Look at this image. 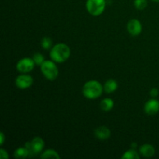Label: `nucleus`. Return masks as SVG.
Returning <instances> with one entry per match:
<instances>
[{
    "mask_svg": "<svg viewBox=\"0 0 159 159\" xmlns=\"http://www.w3.org/2000/svg\"><path fill=\"white\" fill-rule=\"evenodd\" d=\"M71 55V50L65 43H59L51 48L50 57L56 63H63L68 60Z\"/></svg>",
    "mask_w": 159,
    "mask_h": 159,
    "instance_id": "1",
    "label": "nucleus"
},
{
    "mask_svg": "<svg viewBox=\"0 0 159 159\" xmlns=\"http://www.w3.org/2000/svg\"><path fill=\"white\" fill-rule=\"evenodd\" d=\"M103 87L100 82L96 80H90L85 82L82 88V93L89 99H96L102 95Z\"/></svg>",
    "mask_w": 159,
    "mask_h": 159,
    "instance_id": "2",
    "label": "nucleus"
},
{
    "mask_svg": "<svg viewBox=\"0 0 159 159\" xmlns=\"http://www.w3.org/2000/svg\"><path fill=\"white\" fill-rule=\"evenodd\" d=\"M42 74L48 80L54 81L58 76V68L54 61H44L40 65Z\"/></svg>",
    "mask_w": 159,
    "mask_h": 159,
    "instance_id": "3",
    "label": "nucleus"
},
{
    "mask_svg": "<svg viewBox=\"0 0 159 159\" xmlns=\"http://www.w3.org/2000/svg\"><path fill=\"white\" fill-rule=\"evenodd\" d=\"M106 8V0H87L86 9L89 14L98 16L104 12Z\"/></svg>",
    "mask_w": 159,
    "mask_h": 159,
    "instance_id": "4",
    "label": "nucleus"
},
{
    "mask_svg": "<svg viewBox=\"0 0 159 159\" xmlns=\"http://www.w3.org/2000/svg\"><path fill=\"white\" fill-rule=\"evenodd\" d=\"M25 147L29 151L30 156L35 155L42 153V151L44 148V141L40 137H35L32 141L26 142Z\"/></svg>",
    "mask_w": 159,
    "mask_h": 159,
    "instance_id": "5",
    "label": "nucleus"
},
{
    "mask_svg": "<svg viewBox=\"0 0 159 159\" xmlns=\"http://www.w3.org/2000/svg\"><path fill=\"white\" fill-rule=\"evenodd\" d=\"M35 65L36 64L33 60V58L23 57L17 62L16 69L17 71L21 73H28L34 69Z\"/></svg>",
    "mask_w": 159,
    "mask_h": 159,
    "instance_id": "6",
    "label": "nucleus"
},
{
    "mask_svg": "<svg viewBox=\"0 0 159 159\" xmlns=\"http://www.w3.org/2000/svg\"><path fill=\"white\" fill-rule=\"evenodd\" d=\"M33 82H34V79L32 76L26 75V73H22L21 75L17 76L15 81L17 88L21 89L30 88L33 85Z\"/></svg>",
    "mask_w": 159,
    "mask_h": 159,
    "instance_id": "7",
    "label": "nucleus"
},
{
    "mask_svg": "<svg viewBox=\"0 0 159 159\" xmlns=\"http://www.w3.org/2000/svg\"><path fill=\"white\" fill-rule=\"evenodd\" d=\"M127 30L133 37H137L142 31V25L141 22L137 19H132L127 23Z\"/></svg>",
    "mask_w": 159,
    "mask_h": 159,
    "instance_id": "8",
    "label": "nucleus"
},
{
    "mask_svg": "<svg viewBox=\"0 0 159 159\" xmlns=\"http://www.w3.org/2000/svg\"><path fill=\"white\" fill-rule=\"evenodd\" d=\"M144 111L150 116L156 114L159 111V101L155 98L149 99L144 105Z\"/></svg>",
    "mask_w": 159,
    "mask_h": 159,
    "instance_id": "9",
    "label": "nucleus"
},
{
    "mask_svg": "<svg viewBox=\"0 0 159 159\" xmlns=\"http://www.w3.org/2000/svg\"><path fill=\"white\" fill-rule=\"evenodd\" d=\"M111 135V132H110V130L107 127H97V128L95 130V136L99 140H107L109 138Z\"/></svg>",
    "mask_w": 159,
    "mask_h": 159,
    "instance_id": "10",
    "label": "nucleus"
},
{
    "mask_svg": "<svg viewBox=\"0 0 159 159\" xmlns=\"http://www.w3.org/2000/svg\"><path fill=\"white\" fill-rule=\"evenodd\" d=\"M139 152L141 155L146 158H151L153 156L155 153V149L153 145L149 144H145L144 145L141 146L139 149Z\"/></svg>",
    "mask_w": 159,
    "mask_h": 159,
    "instance_id": "11",
    "label": "nucleus"
},
{
    "mask_svg": "<svg viewBox=\"0 0 159 159\" xmlns=\"http://www.w3.org/2000/svg\"><path fill=\"white\" fill-rule=\"evenodd\" d=\"M118 88V84L116 82V80L114 79H110L105 82L103 86L104 91L107 93H114Z\"/></svg>",
    "mask_w": 159,
    "mask_h": 159,
    "instance_id": "12",
    "label": "nucleus"
},
{
    "mask_svg": "<svg viewBox=\"0 0 159 159\" xmlns=\"http://www.w3.org/2000/svg\"><path fill=\"white\" fill-rule=\"evenodd\" d=\"M114 102L110 98H105L100 102V108L102 111L109 112L113 108Z\"/></svg>",
    "mask_w": 159,
    "mask_h": 159,
    "instance_id": "13",
    "label": "nucleus"
},
{
    "mask_svg": "<svg viewBox=\"0 0 159 159\" xmlns=\"http://www.w3.org/2000/svg\"><path fill=\"white\" fill-rule=\"evenodd\" d=\"M40 158H54V159H59L60 158V155H58L56 151L53 150V149H48V150L44 151L42 152L40 155Z\"/></svg>",
    "mask_w": 159,
    "mask_h": 159,
    "instance_id": "14",
    "label": "nucleus"
},
{
    "mask_svg": "<svg viewBox=\"0 0 159 159\" xmlns=\"http://www.w3.org/2000/svg\"><path fill=\"white\" fill-rule=\"evenodd\" d=\"M30 156V152L28 149L25 148H18L14 152V157L16 158H26Z\"/></svg>",
    "mask_w": 159,
    "mask_h": 159,
    "instance_id": "15",
    "label": "nucleus"
},
{
    "mask_svg": "<svg viewBox=\"0 0 159 159\" xmlns=\"http://www.w3.org/2000/svg\"><path fill=\"white\" fill-rule=\"evenodd\" d=\"M122 159H139L140 155L135 149L131 148L127 151L121 157Z\"/></svg>",
    "mask_w": 159,
    "mask_h": 159,
    "instance_id": "16",
    "label": "nucleus"
},
{
    "mask_svg": "<svg viewBox=\"0 0 159 159\" xmlns=\"http://www.w3.org/2000/svg\"><path fill=\"white\" fill-rule=\"evenodd\" d=\"M40 44H41V47L43 48V49L48 50L52 46V40L50 37H45L41 40Z\"/></svg>",
    "mask_w": 159,
    "mask_h": 159,
    "instance_id": "17",
    "label": "nucleus"
},
{
    "mask_svg": "<svg viewBox=\"0 0 159 159\" xmlns=\"http://www.w3.org/2000/svg\"><path fill=\"white\" fill-rule=\"evenodd\" d=\"M135 8L138 10H143L146 8L148 4L147 0H134V2Z\"/></svg>",
    "mask_w": 159,
    "mask_h": 159,
    "instance_id": "18",
    "label": "nucleus"
},
{
    "mask_svg": "<svg viewBox=\"0 0 159 159\" xmlns=\"http://www.w3.org/2000/svg\"><path fill=\"white\" fill-rule=\"evenodd\" d=\"M33 60L35 62L36 65H41L44 62V57L42 54L40 53H36V54H34V57H33Z\"/></svg>",
    "mask_w": 159,
    "mask_h": 159,
    "instance_id": "19",
    "label": "nucleus"
},
{
    "mask_svg": "<svg viewBox=\"0 0 159 159\" xmlns=\"http://www.w3.org/2000/svg\"><path fill=\"white\" fill-rule=\"evenodd\" d=\"M9 156L8 155V152L3 148L0 149V158L1 159H9Z\"/></svg>",
    "mask_w": 159,
    "mask_h": 159,
    "instance_id": "20",
    "label": "nucleus"
},
{
    "mask_svg": "<svg viewBox=\"0 0 159 159\" xmlns=\"http://www.w3.org/2000/svg\"><path fill=\"white\" fill-rule=\"evenodd\" d=\"M158 94H159V90L157 88H153L151 89L150 95L152 97H153V98L157 97V96H158Z\"/></svg>",
    "mask_w": 159,
    "mask_h": 159,
    "instance_id": "21",
    "label": "nucleus"
},
{
    "mask_svg": "<svg viewBox=\"0 0 159 159\" xmlns=\"http://www.w3.org/2000/svg\"><path fill=\"white\" fill-rule=\"evenodd\" d=\"M4 142H5V135L2 132H1V134H0V144L2 145V144H4Z\"/></svg>",
    "mask_w": 159,
    "mask_h": 159,
    "instance_id": "22",
    "label": "nucleus"
},
{
    "mask_svg": "<svg viewBox=\"0 0 159 159\" xmlns=\"http://www.w3.org/2000/svg\"><path fill=\"white\" fill-rule=\"evenodd\" d=\"M131 146H132V148L135 149L137 148V146H138V144H137V143H133V144H131Z\"/></svg>",
    "mask_w": 159,
    "mask_h": 159,
    "instance_id": "23",
    "label": "nucleus"
},
{
    "mask_svg": "<svg viewBox=\"0 0 159 159\" xmlns=\"http://www.w3.org/2000/svg\"><path fill=\"white\" fill-rule=\"evenodd\" d=\"M153 2H159V0H152Z\"/></svg>",
    "mask_w": 159,
    "mask_h": 159,
    "instance_id": "24",
    "label": "nucleus"
}]
</instances>
